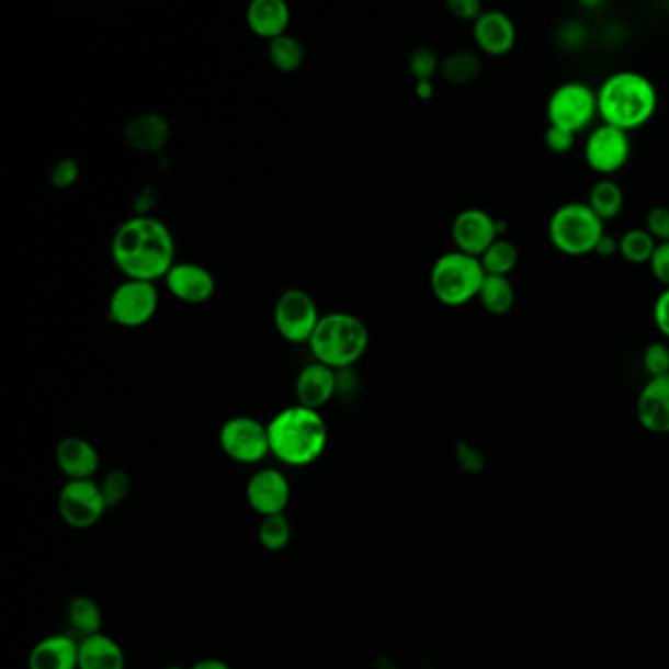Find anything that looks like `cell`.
Here are the masks:
<instances>
[{"mask_svg":"<svg viewBox=\"0 0 669 669\" xmlns=\"http://www.w3.org/2000/svg\"><path fill=\"white\" fill-rule=\"evenodd\" d=\"M56 464L69 479H91L101 465V456L89 440L67 436L57 444Z\"/></svg>","mask_w":669,"mask_h":669,"instance_id":"obj_20","label":"cell"},{"mask_svg":"<svg viewBox=\"0 0 669 669\" xmlns=\"http://www.w3.org/2000/svg\"><path fill=\"white\" fill-rule=\"evenodd\" d=\"M81 175V166L73 158L57 159L54 168L49 171V181L56 189H69L77 183V179Z\"/></svg>","mask_w":669,"mask_h":669,"instance_id":"obj_35","label":"cell"},{"mask_svg":"<svg viewBox=\"0 0 669 669\" xmlns=\"http://www.w3.org/2000/svg\"><path fill=\"white\" fill-rule=\"evenodd\" d=\"M596 253L601 258H611L614 253H619V240L613 238L611 234L604 233L601 240L597 242Z\"/></svg>","mask_w":669,"mask_h":669,"instance_id":"obj_41","label":"cell"},{"mask_svg":"<svg viewBox=\"0 0 669 669\" xmlns=\"http://www.w3.org/2000/svg\"><path fill=\"white\" fill-rule=\"evenodd\" d=\"M648 265H650L651 275L658 283H661V287L669 288V242L656 246V251Z\"/></svg>","mask_w":669,"mask_h":669,"instance_id":"obj_38","label":"cell"},{"mask_svg":"<svg viewBox=\"0 0 669 669\" xmlns=\"http://www.w3.org/2000/svg\"><path fill=\"white\" fill-rule=\"evenodd\" d=\"M260 536L261 546L270 552H280L285 548L291 540V524L285 514H273V517H265L260 524Z\"/></svg>","mask_w":669,"mask_h":669,"instance_id":"obj_31","label":"cell"},{"mask_svg":"<svg viewBox=\"0 0 669 669\" xmlns=\"http://www.w3.org/2000/svg\"><path fill=\"white\" fill-rule=\"evenodd\" d=\"M487 277L479 258L464 251L442 253L430 270V288L444 307H464L479 297Z\"/></svg>","mask_w":669,"mask_h":669,"instance_id":"obj_5","label":"cell"},{"mask_svg":"<svg viewBox=\"0 0 669 669\" xmlns=\"http://www.w3.org/2000/svg\"><path fill=\"white\" fill-rule=\"evenodd\" d=\"M166 669H185L183 666H168Z\"/></svg>","mask_w":669,"mask_h":669,"instance_id":"obj_44","label":"cell"},{"mask_svg":"<svg viewBox=\"0 0 669 669\" xmlns=\"http://www.w3.org/2000/svg\"><path fill=\"white\" fill-rule=\"evenodd\" d=\"M271 454L283 464L305 467L325 454L328 427L322 415L303 405L280 410L268 424Z\"/></svg>","mask_w":669,"mask_h":669,"instance_id":"obj_3","label":"cell"},{"mask_svg":"<svg viewBox=\"0 0 669 669\" xmlns=\"http://www.w3.org/2000/svg\"><path fill=\"white\" fill-rule=\"evenodd\" d=\"M479 303L484 305L485 310L494 317H504L511 313L514 307V287H512L509 277H499V275H487L484 281V287L479 291Z\"/></svg>","mask_w":669,"mask_h":669,"instance_id":"obj_27","label":"cell"},{"mask_svg":"<svg viewBox=\"0 0 669 669\" xmlns=\"http://www.w3.org/2000/svg\"><path fill=\"white\" fill-rule=\"evenodd\" d=\"M636 419L651 434H669V375L651 377L636 399Z\"/></svg>","mask_w":669,"mask_h":669,"instance_id":"obj_18","label":"cell"},{"mask_svg":"<svg viewBox=\"0 0 669 669\" xmlns=\"http://www.w3.org/2000/svg\"><path fill=\"white\" fill-rule=\"evenodd\" d=\"M642 362H644V370L648 372L651 377H666L669 375V342H651L648 348L644 350L642 355Z\"/></svg>","mask_w":669,"mask_h":669,"instance_id":"obj_34","label":"cell"},{"mask_svg":"<svg viewBox=\"0 0 669 669\" xmlns=\"http://www.w3.org/2000/svg\"><path fill=\"white\" fill-rule=\"evenodd\" d=\"M99 485H101L106 507H116L126 499V495L131 491V477L122 469H114L104 477L103 484Z\"/></svg>","mask_w":669,"mask_h":669,"instance_id":"obj_33","label":"cell"},{"mask_svg":"<svg viewBox=\"0 0 669 669\" xmlns=\"http://www.w3.org/2000/svg\"><path fill=\"white\" fill-rule=\"evenodd\" d=\"M163 281L169 293L185 305H203L216 293L213 271L195 261H175Z\"/></svg>","mask_w":669,"mask_h":669,"instance_id":"obj_14","label":"cell"},{"mask_svg":"<svg viewBox=\"0 0 669 669\" xmlns=\"http://www.w3.org/2000/svg\"><path fill=\"white\" fill-rule=\"evenodd\" d=\"M587 205L603 223H609V220H613L619 214L623 213V189L613 179L603 177V179L597 181L596 185L589 189Z\"/></svg>","mask_w":669,"mask_h":669,"instance_id":"obj_24","label":"cell"},{"mask_svg":"<svg viewBox=\"0 0 669 669\" xmlns=\"http://www.w3.org/2000/svg\"><path fill=\"white\" fill-rule=\"evenodd\" d=\"M415 91L419 94V99L422 101H428V99H432L434 97V83L432 81H417L415 84Z\"/></svg>","mask_w":669,"mask_h":669,"instance_id":"obj_42","label":"cell"},{"mask_svg":"<svg viewBox=\"0 0 669 669\" xmlns=\"http://www.w3.org/2000/svg\"><path fill=\"white\" fill-rule=\"evenodd\" d=\"M308 348L317 362L336 372L352 370L370 348V330L362 318L352 313H326L308 340Z\"/></svg>","mask_w":669,"mask_h":669,"instance_id":"obj_4","label":"cell"},{"mask_svg":"<svg viewBox=\"0 0 669 669\" xmlns=\"http://www.w3.org/2000/svg\"><path fill=\"white\" fill-rule=\"evenodd\" d=\"M268 57H270L271 66L281 73H293L305 64L307 52L297 36L281 34V36L270 39Z\"/></svg>","mask_w":669,"mask_h":669,"instance_id":"obj_26","label":"cell"},{"mask_svg":"<svg viewBox=\"0 0 669 669\" xmlns=\"http://www.w3.org/2000/svg\"><path fill=\"white\" fill-rule=\"evenodd\" d=\"M158 283L144 280H124L109 298V320L124 328L148 325L158 315Z\"/></svg>","mask_w":669,"mask_h":669,"instance_id":"obj_9","label":"cell"},{"mask_svg":"<svg viewBox=\"0 0 669 669\" xmlns=\"http://www.w3.org/2000/svg\"><path fill=\"white\" fill-rule=\"evenodd\" d=\"M57 509L71 529L84 530L101 521L109 507L101 485L94 484L93 479H69L59 491Z\"/></svg>","mask_w":669,"mask_h":669,"instance_id":"obj_11","label":"cell"},{"mask_svg":"<svg viewBox=\"0 0 669 669\" xmlns=\"http://www.w3.org/2000/svg\"><path fill=\"white\" fill-rule=\"evenodd\" d=\"M658 242L651 238L646 228H633L619 238V253L634 265L650 263Z\"/></svg>","mask_w":669,"mask_h":669,"instance_id":"obj_30","label":"cell"},{"mask_svg":"<svg viewBox=\"0 0 669 669\" xmlns=\"http://www.w3.org/2000/svg\"><path fill=\"white\" fill-rule=\"evenodd\" d=\"M631 134L601 124L593 128L586 141V163L601 177L614 175L631 159Z\"/></svg>","mask_w":669,"mask_h":669,"instance_id":"obj_13","label":"cell"},{"mask_svg":"<svg viewBox=\"0 0 669 669\" xmlns=\"http://www.w3.org/2000/svg\"><path fill=\"white\" fill-rule=\"evenodd\" d=\"M447 10L457 20H465L472 24L484 14V7L479 0H447Z\"/></svg>","mask_w":669,"mask_h":669,"instance_id":"obj_39","label":"cell"},{"mask_svg":"<svg viewBox=\"0 0 669 669\" xmlns=\"http://www.w3.org/2000/svg\"><path fill=\"white\" fill-rule=\"evenodd\" d=\"M474 42L487 56H507L517 44V26L501 10H484L474 22Z\"/></svg>","mask_w":669,"mask_h":669,"instance_id":"obj_16","label":"cell"},{"mask_svg":"<svg viewBox=\"0 0 669 669\" xmlns=\"http://www.w3.org/2000/svg\"><path fill=\"white\" fill-rule=\"evenodd\" d=\"M297 405L318 410L338 395V372L325 363H307L295 379Z\"/></svg>","mask_w":669,"mask_h":669,"instance_id":"obj_17","label":"cell"},{"mask_svg":"<svg viewBox=\"0 0 669 669\" xmlns=\"http://www.w3.org/2000/svg\"><path fill=\"white\" fill-rule=\"evenodd\" d=\"M218 442L224 454L240 464H258L271 454L268 424L251 417L226 420L218 432Z\"/></svg>","mask_w":669,"mask_h":669,"instance_id":"obj_10","label":"cell"},{"mask_svg":"<svg viewBox=\"0 0 669 669\" xmlns=\"http://www.w3.org/2000/svg\"><path fill=\"white\" fill-rule=\"evenodd\" d=\"M409 71L417 81H432V77L440 73L436 52L427 46L415 47L409 56Z\"/></svg>","mask_w":669,"mask_h":669,"instance_id":"obj_32","label":"cell"},{"mask_svg":"<svg viewBox=\"0 0 669 669\" xmlns=\"http://www.w3.org/2000/svg\"><path fill=\"white\" fill-rule=\"evenodd\" d=\"M654 322L661 336L669 340V288H664L654 303Z\"/></svg>","mask_w":669,"mask_h":669,"instance_id":"obj_40","label":"cell"},{"mask_svg":"<svg viewBox=\"0 0 669 669\" xmlns=\"http://www.w3.org/2000/svg\"><path fill=\"white\" fill-rule=\"evenodd\" d=\"M544 144L552 154H567L569 149L574 148L576 144V134L564 131V128H556V126H548L544 132Z\"/></svg>","mask_w":669,"mask_h":669,"instance_id":"obj_37","label":"cell"},{"mask_svg":"<svg viewBox=\"0 0 669 669\" xmlns=\"http://www.w3.org/2000/svg\"><path fill=\"white\" fill-rule=\"evenodd\" d=\"M546 114L548 126L564 128L577 136L599 116L597 91L579 81L559 84L558 89H554V93L549 94Z\"/></svg>","mask_w":669,"mask_h":669,"instance_id":"obj_7","label":"cell"},{"mask_svg":"<svg viewBox=\"0 0 669 669\" xmlns=\"http://www.w3.org/2000/svg\"><path fill=\"white\" fill-rule=\"evenodd\" d=\"M320 318L317 301L305 288H285L273 307L275 330L291 344H308Z\"/></svg>","mask_w":669,"mask_h":669,"instance_id":"obj_8","label":"cell"},{"mask_svg":"<svg viewBox=\"0 0 669 669\" xmlns=\"http://www.w3.org/2000/svg\"><path fill=\"white\" fill-rule=\"evenodd\" d=\"M175 236L154 214H134L112 236L111 256L126 280H163L175 265Z\"/></svg>","mask_w":669,"mask_h":669,"instance_id":"obj_1","label":"cell"},{"mask_svg":"<svg viewBox=\"0 0 669 669\" xmlns=\"http://www.w3.org/2000/svg\"><path fill=\"white\" fill-rule=\"evenodd\" d=\"M507 226L484 208H464L452 223V240L457 251L481 258L491 243L504 236Z\"/></svg>","mask_w":669,"mask_h":669,"instance_id":"obj_12","label":"cell"},{"mask_svg":"<svg viewBox=\"0 0 669 669\" xmlns=\"http://www.w3.org/2000/svg\"><path fill=\"white\" fill-rule=\"evenodd\" d=\"M189 669H230L228 668V664H224L220 660H213V658H208V660L196 661L195 666H191Z\"/></svg>","mask_w":669,"mask_h":669,"instance_id":"obj_43","label":"cell"},{"mask_svg":"<svg viewBox=\"0 0 669 669\" xmlns=\"http://www.w3.org/2000/svg\"><path fill=\"white\" fill-rule=\"evenodd\" d=\"M29 669H79V644L71 636H47L30 651Z\"/></svg>","mask_w":669,"mask_h":669,"instance_id":"obj_21","label":"cell"},{"mask_svg":"<svg viewBox=\"0 0 669 669\" xmlns=\"http://www.w3.org/2000/svg\"><path fill=\"white\" fill-rule=\"evenodd\" d=\"M646 230L658 243L669 242V208L654 206L646 214Z\"/></svg>","mask_w":669,"mask_h":669,"instance_id":"obj_36","label":"cell"},{"mask_svg":"<svg viewBox=\"0 0 669 669\" xmlns=\"http://www.w3.org/2000/svg\"><path fill=\"white\" fill-rule=\"evenodd\" d=\"M599 118L619 131H638L658 111V91L646 75L619 71L609 75L597 91Z\"/></svg>","mask_w":669,"mask_h":669,"instance_id":"obj_2","label":"cell"},{"mask_svg":"<svg viewBox=\"0 0 669 669\" xmlns=\"http://www.w3.org/2000/svg\"><path fill=\"white\" fill-rule=\"evenodd\" d=\"M481 57L472 49H457L440 59V77L452 84H467L481 73Z\"/></svg>","mask_w":669,"mask_h":669,"instance_id":"obj_25","label":"cell"},{"mask_svg":"<svg viewBox=\"0 0 669 669\" xmlns=\"http://www.w3.org/2000/svg\"><path fill=\"white\" fill-rule=\"evenodd\" d=\"M479 260H481V265H484L487 275L509 277L512 270L517 268V263H519V248L511 240L499 238L497 242L487 248Z\"/></svg>","mask_w":669,"mask_h":669,"instance_id":"obj_29","label":"cell"},{"mask_svg":"<svg viewBox=\"0 0 669 669\" xmlns=\"http://www.w3.org/2000/svg\"><path fill=\"white\" fill-rule=\"evenodd\" d=\"M171 138V124L159 112H140L124 126V140L141 154H159Z\"/></svg>","mask_w":669,"mask_h":669,"instance_id":"obj_19","label":"cell"},{"mask_svg":"<svg viewBox=\"0 0 669 669\" xmlns=\"http://www.w3.org/2000/svg\"><path fill=\"white\" fill-rule=\"evenodd\" d=\"M246 499L250 502L251 509L260 512L263 519L273 514H283L291 499V485L280 469H271V467L260 469L258 474L251 475L248 481Z\"/></svg>","mask_w":669,"mask_h":669,"instance_id":"obj_15","label":"cell"},{"mask_svg":"<svg viewBox=\"0 0 669 669\" xmlns=\"http://www.w3.org/2000/svg\"><path fill=\"white\" fill-rule=\"evenodd\" d=\"M604 234V223L587 203H566L556 208L548 223L552 246L569 258L596 253Z\"/></svg>","mask_w":669,"mask_h":669,"instance_id":"obj_6","label":"cell"},{"mask_svg":"<svg viewBox=\"0 0 669 669\" xmlns=\"http://www.w3.org/2000/svg\"><path fill=\"white\" fill-rule=\"evenodd\" d=\"M246 22L256 36L273 39L287 34L291 9L285 0H251L246 9Z\"/></svg>","mask_w":669,"mask_h":669,"instance_id":"obj_22","label":"cell"},{"mask_svg":"<svg viewBox=\"0 0 669 669\" xmlns=\"http://www.w3.org/2000/svg\"><path fill=\"white\" fill-rule=\"evenodd\" d=\"M79 669H126V658L111 636L93 634L79 642Z\"/></svg>","mask_w":669,"mask_h":669,"instance_id":"obj_23","label":"cell"},{"mask_svg":"<svg viewBox=\"0 0 669 669\" xmlns=\"http://www.w3.org/2000/svg\"><path fill=\"white\" fill-rule=\"evenodd\" d=\"M67 619L75 633L83 634V638L101 633L103 613L99 603L91 597H75L67 606Z\"/></svg>","mask_w":669,"mask_h":669,"instance_id":"obj_28","label":"cell"}]
</instances>
